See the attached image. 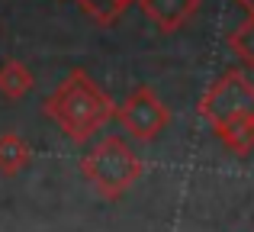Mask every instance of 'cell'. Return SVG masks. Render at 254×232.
Masks as SVG:
<instances>
[{"label":"cell","mask_w":254,"mask_h":232,"mask_svg":"<svg viewBox=\"0 0 254 232\" xmlns=\"http://www.w3.org/2000/svg\"><path fill=\"white\" fill-rule=\"evenodd\" d=\"M113 110L116 103L110 100V94L97 87L84 68H74L42 103V113L77 145L97 136L113 119Z\"/></svg>","instance_id":"cell-1"},{"label":"cell","mask_w":254,"mask_h":232,"mask_svg":"<svg viewBox=\"0 0 254 232\" xmlns=\"http://www.w3.org/2000/svg\"><path fill=\"white\" fill-rule=\"evenodd\" d=\"M81 174L103 200H119L145 174V164L119 136H106L81 158Z\"/></svg>","instance_id":"cell-2"},{"label":"cell","mask_w":254,"mask_h":232,"mask_svg":"<svg viewBox=\"0 0 254 232\" xmlns=\"http://www.w3.org/2000/svg\"><path fill=\"white\" fill-rule=\"evenodd\" d=\"M199 116L209 126H219L235 116H254V81L245 71L219 75L199 100Z\"/></svg>","instance_id":"cell-3"},{"label":"cell","mask_w":254,"mask_h":232,"mask_svg":"<svg viewBox=\"0 0 254 232\" xmlns=\"http://www.w3.org/2000/svg\"><path fill=\"white\" fill-rule=\"evenodd\" d=\"M113 119L129 132V139H135V142H155L164 132L171 113L161 103V97L142 84V87H135L116 110H113Z\"/></svg>","instance_id":"cell-4"},{"label":"cell","mask_w":254,"mask_h":232,"mask_svg":"<svg viewBox=\"0 0 254 232\" xmlns=\"http://www.w3.org/2000/svg\"><path fill=\"white\" fill-rule=\"evenodd\" d=\"M135 3L142 6V16L158 26V32L171 36L196 16L203 0H135Z\"/></svg>","instance_id":"cell-5"},{"label":"cell","mask_w":254,"mask_h":232,"mask_svg":"<svg viewBox=\"0 0 254 232\" xmlns=\"http://www.w3.org/2000/svg\"><path fill=\"white\" fill-rule=\"evenodd\" d=\"M219 136V142L232 152V155L245 158L254 152V116H235V119H225V123L212 126Z\"/></svg>","instance_id":"cell-6"},{"label":"cell","mask_w":254,"mask_h":232,"mask_svg":"<svg viewBox=\"0 0 254 232\" xmlns=\"http://www.w3.org/2000/svg\"><path fill=\"white\" fill-rule=\"evenodd\" d=\"M32 161V149L23 136L16 132H3L0 136V174L3 177H16L19 171H26Z\"/></svg>","instance_id":"cell-7"},{"label":"cell","mask_w":254,"mask_h":232,"mask_svg":"<svg viewBox=\"0 0 254 232\" xmlns=\"http://www.w3.org/2000/svg\"><path fill=\"white\" fill-rule=\"evenodd\" d=\"M32 87H36V77H32V71L26 68L23 62L6 58V62L0 65V94H3L6 100H23Z\"/></svg>","instance_id":"cell-8"},{"label":"cell","mask_w":254,"mask_h":232,"mask_svg":"<svg viewBox=\"0 0 254 232\" xmlns=\"http://www.w3.org/2000/svg\"><path fill=\"white\" fill-rule=\"evenodd\" d=\"M229 49L245 68L254 71V13H248V16L229 32Z\"/></svg>","instance_id":"cell-9"},{"label":"cell","mask_w":254,"mask_h":232,"mask_svg":"<svg viewBox=\"0 0 254 232\" xmlns=\"http://www.w3.org/2000/svg\"><path fill=\"white\" fill-rule=\"evenodd\" d=\"M77 6L87 13V16L93 19V23H100V26H113L119 16H123V6L116 3V0H74Z\"/></svg>","instance_id":"cell-10"},{"label":"cell","mask_w":254,"mask_h":232,"mask_svg":"<svg viewBox=\"0 0 254 232\" xmlns=\"http://www.w3.org/2000/svg\"><path fill=\"white\" fill-rule=\"evenodd\" d=\"M235 3H238V6H242V10H245V13H254V0H235Z\"/></svg>","instance_id":"cell-11"},{"label":"cell","mask_w":254,"mask_h":232,"mask_svg":"<svg viewBox=\"0 0 254 232\" xmlns=\"http://www.w3.org/2000/svg\"><path fill=\"white\" fill-rule=\"evenodd\" d=\"M116 3H119V6H123V10H129V6H132V3H135V0H116Z\"/></svg>","instance_id":"cell-12"}]
</instances>
